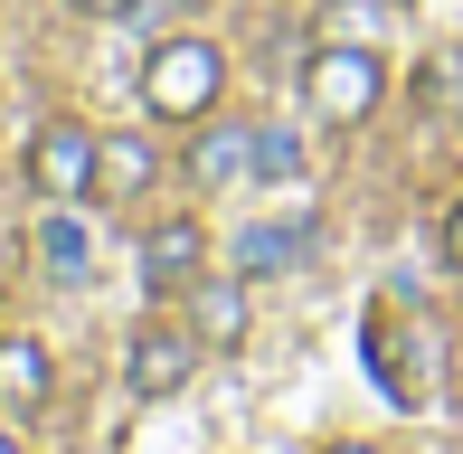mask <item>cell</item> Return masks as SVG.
Here are the masks:
<instances>
[{
	"instance_id": "8fae6325",
	"label": "cell",
	"mask_w": 463,
	"mask_h": 454,
	"mask_svg": "<svg viewBox=\"0 0 463 454\" xmlns=\"http://www.w3.org/2000/svg\"><path fill=\"white\" fill-rule=\"evenodd\" d=\"M38 256H48V275H86V227L48 218V227H38Z\"/></svg>"
},
{
	"instance_id": "5bb4252c",
	"label": "cell",
	"mask_w": 463,
	"mask_h": 454,
	"mask_svg": "<svg viewBox=\"0 0 463 454\" xmlns=\"http://www.w3.org/2000/svg\"><path fill=\"white\" fill-rule=\"evenodd\" d=\"M76 10H95V19H123V10H133V0H76Z\"/></svg>"
},
{
	"instance_id": "e0dca14e",
	"label": "cell",
	"mask_w": 463,
	"mask_h": 454,
	"mask_svg": "<svg viewBox=\"0 0 463 454\" xmlns=\"http://www.w3.org/2000/svg\"><path fill=\"white\" fill-rule=\"evenodd\" d=\"M0 454H10V436H0Z\"/></svg>"
},
{
	"instance_id": "7c38bea8",
	"label": "cell",
	"mask_w": 463,
	"mask_h": 454,
	"mask_svg": "<svg viewBox=\"0 0 463 454\" xmlns=\"http://www.w3.org/2000/svg\"><path fill=\"white\" fill-rule=\"evenodd\" d=\"M378 10H388V0H331V10H322V38L369 48V38H378Z\"/></svg>"
},
{
	"instance_id": "30bf717a",
	"label": "cell",
	"mask_w": 463,
	"mask_h": 454,
	"mask_svg": "<svg viewBox=\"0 0 463 454\" xmlns=\"http://www.w3.org/2000/svg\"><path fill=\"white\" fill-rule=\"evenodd\" d=\"M293 256H312V227H246V237H237L246 275H275V265H293Z\"/></svg>"
},
{
	"instance_id": "2e32d148",
	"label": "cell",
	"mask_w": 463,
	"mask_h": 454,
	"mask_svg": "<svg viewBox=\"0 0 463 454\" xmlns=\"http://www.w3.org/2000/svg\"><path fill=\"white\" fill-rule=\"evenodd\" d=\"M331 454H369V445H331Z\"/></svg>"
},
{
	"instance_id": "277c9868",
	"label": "cell",
	"mask_w": 463,
	"mask_h": 454,
	"mask_svg": "<svg viewBox=\"0 0 463 454\" xmlns=\"http://www.w3.org/2000/svg\"><path fill=\"white\" fill-rule=\"evenodd\" d=\"M199 265H208L199 218H161L152 237H142V284H152V294H180V284H199Z\"/></svg>"
},
{
	"instance_id": "9a60e30c",
	"label": "cell",
	"mask_w": 463,
	"mask_h": 454,
	"mask_svg": "<svg viewBox=\"0 0 463 454\" xmlns=\"http://www.w3.org/2000/svg\"><path fill=\"white\" fill-rule=\"evenodd\" d=\"M445 246H454V265H463V209H454V227H445Z\"/></svg>"
},
{
	"instance_id": "9c48e42d",
	"label": "cell",
	"mask_w": 463,
	"mask_h": 454,
	"mask_svg": "<svg viewBox=\"0 0 463 454\" xmlns=\"http://www.w3.org/2000/svg\"><path fill=\"white\" fill-rule=\"evenodd\" d=\"M152 180V142H95V199H133Z\"/></svg>"
},
{
	"instance_id": "7a4b0ae2",
	"label": "cell",
	"mask_w": 463,
	"mask_h": 454,
	"mask_svg": "<svg viewBox=\"0 0 463 454\" xmlns=\"http://www.w3.org/2000/svg\"><path fill=\"white\" fill-rule=\"evenodd\" d=\"M378 95H388V67H378L369 48H350V38L312 48V67H303V105L322 114V123H369Z\"/></svg>"
},
{
	"instance_id": "52a82bcc",
	"label": "cell",
	"mask_w": 463,
	"mask_h": 454,
	"mask_svg": "<svg viewBox=\"0 0 463 454\" xmlns=\"http://www.w3.org/2000/svg\"><path fill=\"white\" fill-rule=\"evenodd\" d=\"M48 407V350L38 341H0V417Z\"/></svg>"
},
{
	"instance_id": "4fadbf2b",
	"label": "cell",
	"mask_w": 463,
	"mask_h": 454,
	"mask_svg": "<svg viewBox=\"0 0 463 454\" xmlns=\"http://www.w3.org/2000/svg\"><path fill=\"white\" fill-rule=\"evenodd\" d=\"M303 171V142L293 133H256V180H293Z\"/></svg>"
},
{
	"instance_id": "3957f363",
	"label": "cell",
	"mask_w": 463,
	"mask_h": 454,
	"mask_svg": "<svg viewBox=\"0 0 463 454\" xmlns=\"http://www.w3.org/2000/svg\"><path fill=\"white\" fill-rule=\"evenodd\" d=\"M29 180L48 199H95V133L86 123H48V133L29 142Z\"/></svg>"
},
{
	"instance_id": "ba28073f",
	"label": "cell",
	"mask_w": 463,
	"mask_h": 454,
	"mask_svg": "<svg viewBox=\"0 0 463 454\" xmlns=\"http://www.w3.org/2000/svg\"><path fill=\"white\" fill-rule=\"evenodd\" d=\"M189 332H199V341H246V294L227 275L189 284Z\"/></svg>"
},
{
	"instance_id": "8992f818",
	"label": "cell",
	"mask_w": 463,
	"mask_h": 454,
	"mask_svg": "<svg viewBox=\"0 0 463 454\" xmlns=\"http://www.w3.org/2000/svg\"><path fill=\"white\" fill-rule=\"evenodd\" d=\"M189 180H199V190H237V180H256V133H246V123H208L199 152H189Z\"/></svg>"
},
{
	"instance_id": "6da1fadb",
	"label": "cell",
	"mask_w": 463,
	"mask_h": 454,
	"mask_svg": "<svg viewBox=\"0 0 463 454\" xmlns=\"http://www.w3.org/2000/svg\"><path fill=\"white\" fill-rule=\"evenodd\" d=\"M218 86H227V57L208 48V38H161L152 67H142V105L161 123H199L218 105Z\"/></svg>"
},
{
	"instance_id": "5b68a950",
	"label": "cell",
	"mask_w": 463,
	"mask_h": 454,
	"mask_svg": "<svg viewBox=\"0 0 463 454\" xmlns=\"http://www.w3.org/2000/svg\"><path fill=\"white\" fill-rule=\"evenodd\" d=\"M189 369H199V332H133V360H123L133 398H171Z\"/></svg>"
}]
</instances>
